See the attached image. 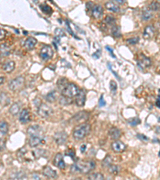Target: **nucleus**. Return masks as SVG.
Wrapping results in <instances>:
<instances>
[{"instance_id": "nucleus-1", "label": "nucleus", "mask_w": 160, "mask_h": 180, "mask_svg": "<svg viewBox=\"0 0 160 180\" xmlns=\"http://www.w3.org/2000/svg\"><path fill=\"white\" fill-rule=\"evenodd\" d=\"M95 167V163L92 160H80L75 162L70 167L71 173H82V174H87L93 170Z\"/></svg>"}, {"instance_id": "nucleus-2", "label": "nucleus", "mask_w": 160, "mask_h": 180, "mask_svg": "<svg viewBox=\"0 0 160 180\" xmlns=\"http://www.w3.org/2000/svg\"><path fill=\"white\" fill-rule=\"evenodd\" d=\"M90 131V125L88 123L80 124L76 127L73 131V137L75 139L80 140L84 139Z\"/></svg>"}, {"instance_id": "nucleus-3", "label": "nucleus", "mask_w": 160, "mask_h": 180, "mask_svg": "<svg viewBox=\"0 0 160 180\" xmlns=\"http://www.w3.org/2000/svg\"><path fill=\"white\" fill-rule=\"evenodd\" d=\"M79 92L77 86L74 83H67V85L63 87V89L61 90V94L63 96L67 98H73L74 96H76V95Z\"/></svg>"}, {"instance_id": "nucleus-4", "label": "nucleus", "mask_w": 160, "mask_h": 180, "mask_svg": "<svg viewBox=\"0 0 160 180\" xmlns=\"http://www.w3.org/2000/svg\"><path fill=\"white\" fill-rule=\"evenodd\" d=\"M38 114L43 119H46L53 114V109L46 103H41L38 107Z\"/></svg>"}, {"instance_id": "nucleus-5", "label": "nucleus", "mask_w": 160, "mask_h": 180, "mask_svg": "<svg viewBox=\"0 0 160 180\" xmlns=\"http://www.w3.org/2000/svg\"><path fill=\"white\" fill-rule=\"evenodd\" d=\"M24 83L25 78L22 76H19L9 83V88L13 91H17L22 89V87L24 86Z\"/></svg>"}, {"instance_id": "nucleus-6", "label": "nucleus", "mask_w": 160, "mask_h": 180, "mask_svg": "<svg viewBox=\"0 0 160 180\" xmlns=\"http://www.w3.org/2000/svg\"><path fill=\"white\" fill-rule=\"evenodd\" d=\"M53 55L54 51L51 46H43L40 50V53H39L40 58L45 61L51 59Z\"/></svg>"}, {"instance_id": "nucleus-7", "label": "nucleus", "mask_w": 160, "mask_h": 180, "mask_svg": "<svg viewBox=\"0 0 160 180\" xmlns=\"http://www.w3.org/2000/svg\"><path fill=\"white\" fill-rule=\"evenodd\" d=\"M43 131L39 125H31L27 129V134L31 137H40L43 136Z\"/></svg>"}, {"instance_id": "nucleus-8", "label": "nucleus", "mask_w": 160, "mask_h": 180, "mask_svg": "<svg viewBox=\"0 0 160 180\" xmlns=\"http://www.w3.org/2000/svg\"><path fill=\"white\" fill-rule=\"evenodd\" d=\"M68 135L65 131H58L55 134L54 139L58 145H63L67 141Z\"/></svg>"}, {"instance_id": "nucleus-9", "label": "nucleus", "mask_w": 160, "mask_h": 180, "mask_svg": "<svg viewBox=\"0 0 160 180\" xmlns=\"http://www.w3.org/2000/svg\"><path fill=\"white\" fill-rule=\"evenodd\" d=\"M53 164L56 167L59 168V169H65L66 164L63 159V154L58 153L55 156L53 160Z\"/></svg>"}, {"instance_id": "nucleus-10", "label": "nucleus", "mask_w": 160, "mask_h": 180, "mask_svg": "<svg viewBox=\"0 0 160 180\" xmlns=\"http://www.w3.org/2000/svg\"><path fill=\"white\" fill-rule=\"evenodd\" d=\"M86 102V92L84 90H79V92L76 95L75 102L78 107H83Z\"/></svg>"}, {"instance_id": "nucleus-11", "label": "nucleus", "mask_w": 160, "mask_h": 180, "mask_svg": "<svg viewBox=\"0 0 160 180\" xmlns=\"http://www.w3.org/2000/svg\"><path fill=\"white\" fill-rule=\"evenodd\" d=\"M111 148L112 150L115 152H118V153H120V152H123L126 148V146L125 144L121 141H114L111 144Z\"/></svg>"}, {"instance_id": "nucleus-12", "label": "nucleus", "mask_w": 160, "mask_h": 180, "mask_svg": "<svg viewBox=\"0 0 160 180\" xmlns=\"http://www.w3.org/2000/svg\"><path fill=\"white\" fill-rule=\"evenodd\" d=\"M43 175L44 176H46V178H49V179H56L58 177V174L56 172V170H53L51 167L49 166H46L43 168Z\"/></svg>"}, {"instance_id": "nucleus-13", "label": "nucleus", "mask_w": 160, "mask_h": 180, "mask_svg": "<svg viewBox=\"0 0 160 180\" xmlns=\"http://www.w3.org/2000/svg\"><path fill=\"white\" fill-rule=\"evenodd\" d=\"M45 143V139L43 136L40 137H31L29 140L30 146L31 147H36V146Z\"/></svg>"}, {"instance_id": "nucleus-14", "label": "nucleus", "mask_w": 160, "mask_h": 180, "mask_svg": "<svg viewBox=\"0 0 160 180\" xmlns=\"http://www.w3.org/2000/svg\"><path fill=\"white\" fill-rule=\"evenodd\" d=\"M30 119H31V114L29 111L26 108L22 109L19 114V121L21 123H23V124L27 123L30 121Z\"/></svg>"}, {"instance_id": "nucleus-15", "label": "nucleus", "mask_w": 160, "mask_h": 180, "mask_svg": "<svg viewBox=\"0 0 160 180\" xmlns=\"http://www.w3.org/2000/svg\"><path fill=\"white\" fill-rule=\"evenodd\" d=\"M138 63L139 66L146 68V67H148V66H150L151 65V61H150V58H148V57L143 55H140V57L138 58Z\"/></svg>"}, {"instance_id": "nucleus-16", "label": "nucleus", "mask_w": 160, "mask_h": 180, "mask_svg": "<svg viewBox=\"0 0 160 180\" xmlns=\"http://www.w3.org/2000/svg\"><path fill=\"white\" fill-rule=\"evenodd\" d=\"M155 34V28L152 25H148L145 27L143 31V38L145 39H152Z\"/></svg>"}, {"instance_id": "nucleus-17", "label": "nucleus", "mask_w": 160, "mask_h": 180, "mask_svg": "<svg viewBox=\"0 0 160 180\" xmlns=\"http://www.w3.org/2000/svg\"><path fill=\"white\" fill-rule=\"evenodd\" d=\"M103 14V9H102V6L96 4L92 8V16L96 19H99L102 16Z\"/></svg>"}, {"instance_id": "nucleus-18", "label": "nucleus", "mask_w": 160, "mask_h": 180, "mask_svg": "<svg viewBox=\"0 0 160 180\" xmlns=\"http://www.w3.org/2000/svg\"><path fill=\"white\" fill-rule=\"evenodd\" d=\"M121 131L116 127H112L109 131V136L112 139H119L121 137Z\"/></svg>"}, {"instance_id": "nucleus-19", "label": "nucleus", "mask_w": 160, "mask_h": 180, "mask_svg": "<svg viewBox=\"0 0 160 180\" xmlns=\"http://www.w3.org/2000/svg\"><path fill=\"white\" fill-rule=\"evenodd\" d=\"M10 99L9 95L5 92L0 93V104L3 107H7L10 104Z\"/></svg>"}, {"instance_id": "nucleus-20", "label": "nucleus", "mask_w": 160, "mask_h": 180, "mask_svg": "<svg viewBox=\"0 0 160 180\" xmlns=\"http://www.w3.org/2000/svg\"><path fill=\"white\" fill-rule=\"evenodd\" d=\"M8 124L5 121H0V139H3V137L7 134Z\"/></svg>"}, {"instance_id": "nucleus-21", "label": "nucleus", "mask_w": 160, "mask_h": 180, "mask_svg": "<svg viewBox=\"0 0 160 180\" xmlns=\"http://www.w3.org/2000/svg\"><path fill=\"white\" fill-rule=\"evenodd\" d=\"M89 114L87 113V112H79V113H78L77 114H75V117H74V119L77 122H84L86 120H87L88 118H89Z\"/></svg>"}, {"instance_id": "nucleus-22", "label": "nucleus", "mask_w": 160, "mask_h": 180, "mask_svg": "<svg viewBox=\"0 0 160 180\" xmlns=\"http://www.w3.org/2000/svg\"><path fill=\"white\" fill-rule=\"evenodd\" d=\"M37 43V40L33 37H29V38H27L26 39V41H25L24 43V46L27 50H32V49L34 48L35 45Z\"/></svg>"}, {"instance_id": "nucleus-23", "label": "nucleus", "mask_w": 160, "mask_h": 180, "mask_svg": "<svg viewBox=\"0 0 160 180\" xmlns=\"http://www.w3.org/2000/svg\"><path fill=\"white\" fill-rule=\"evenodd\" d=\"M15 63L13 61H8L3 65V69L7 73H10L15 70Z\"/></svg>"}, {"instance_id": "nucleus-24", "label": "nucleus", "mask_w": 160, "mask_h": 180, "mask_svg": "<svg viewBox=\"0 0 160 180\" xmlns=\"http://www.w3.org/2000/svg\"><path fill=\"white\" fill-rule=\"evenodd\" d=\"M105 7H106V8H107V10L113 11V12H117V11H119V5H117L114 2H107V3L105 4Z\"/></svg>"}, {"instance_id": "nucleus-25", "label": "nucleus", "mask_w": 160, "mask_h": 180, "mask_svg": "<svg viewBox=\"0 0 160 180\" xmlns=\"http://www.w3.org/2000/svg\"><path fill=\"white\" fill-rule=\"evenodd\" d=\"M20 111V105L19 102H15V103H13L12 106L10 107V113L12 115H16V114H19V112Z\"/></svg>"}, {"instance_id": "nucleus-26", "label": "nucleus", "mask_w": 160, "mask_h": 180, "mask_svg": "<svg viewBox=\"0 0 160 180\" xmlns=\"http://www.w3.org/2000/svg\"><path fill=\"white\" fill-rule=\"evenodd\" d=\"M88 180H104V176L101 173H93L88 176Z\"/></svg>"}, {"instance_id": "nucleus-27", "label": "nucleus", "mask_w": 160, "mask_h": 180, "mask_svg": "<svg viewBox=\"0 0 160 180\" xmlns=\"http://www.w3.org/2000/svg\"><path fill=\"white\" fill-rule=\"evenodd\" d=\"M40 9H41L42 11H43L45 15H51L52 11H53L51 7L47 5V4H46V3L42 4V5L40 6Z\"/></svg>"}, {"instance_id": "nucleus-28", "label": "nucleus", "mask_w": 160, "mask_h": 180, "mask_svg": "<svg viewBox=\"0 0 160 180\" xmlns=\"http://www.w3.org/2000/svg\"><path fill=\"white\" fill-rule=\"evenodd\" d=\"M56 97H57L56 92L55 90H53V91H51V92H49L48 94L46 95V99L49 102H53L56 100Z\"/></svg>"}, {"instance_id": "nucleus-29", "label": "nucleus", "mask_w": 160, "mask_h": 180, "mask_svg": "<svg viewBox=\"0 0 160 180\" xmlns=\"http://www.w3.org/2000/svg\"><path fill=\"white\" fill-rule=\"evenodd\" d=\"M59 102H60V104L67 106V105L71 104L72 103V100H71L70 98L65 97V96L62 95V97H60V99H59Z\"/></svg>"}, {"instance_id": "nucleus-30", "label": "nucleus", "mask_w": 160, "mask_h": 180, "mask_svg": "<svg viewBox=\"0 0 160 180\" xmlns=\"http://www.w3.org/2000/svg\"><path fill=\"white\" fill-rule=\"evenodd\" d=\"M108 167H109V172L111 173V174H113V175L119 174V170H120L119 167L117 165H110Z\"/></svg>"}, {"instance_id": "nucleus-31", "label": "nucleus", "mask_w": 160, "mask_h": 180, "mask_svg": "<svg viewBox=\"0 0 160 180\" xmlns=\"http://www.w3.org/2000/svg\"><path fill=\"white\" fill-rule=\"evenodd\" d=\"M152 17H153L152 13L150 12V10H145V11H143V15H142V18H143V19L145 20V21H148V20H150Z\"/></svg>"}, {"instance_id": "nucleus-32", "label": "nucleus", "mask_w": 160, "mask_h": 180, "mask_svg": "<svg viewBox=\"0 0 160 180\" xmlns=\"http://www.w3.org/2000/svg\"><path fill=\"white\" fill-rule=\"evenodd\" d=\"M112 34L114 35V37H120L121 36V34H120V29L118 26H113L111 29Z\"/></svg>"}, {"instance_id": "nucleus-33", "label": "nucleus", "mask_w": 160, "mask_h": 180, "mask_svg": "<svg viewBox=\"0 0 160 180\" xmlns=\"http://www.w3.org/2000/svg\"><path fill=\"white\" fill-rule=\"evenodd\" d=\"M112 163V158L110 155H107L106 158H104V160L102 161V167H109L110 165H111Z\"/></svg>"}, {"instance_id": "nucleus-34", "label": "nucleus", "mask_w": 160, "mask_h": 180, "mask_svg": "<svg viewBox=\"0 0 160 180\" xmlns=\"http://www.w3.org/2000/svg\"><path fill=\"white\" fill-rule=\"evenodd\" d=\"M105 22L108 25H112V26H114V23H115V20H114V18L112 17V16H107L105 19Z\"/></svg>"}, {"instance_id": "nucleus-35", "label": "nucleus", "mask_w": 160, "mask_h": 180, "mask_svg": "<svg viewBox=\"0 0 160 180\" xmlns=\"http://www.w3.org/2000/svg\"><path fill=\"white\" fill-rule=\"evenodd\" d=\"M139 42V38L138 37H135V38H131V39H128L126 40V43L130 45H135L137 44Z\"/></svg>"}, {"instance_id": "nucleus-36", "label": "nucleus", "mask_w": 160, "mask_h": 180, "mask_svg": "<svg viewBox=\"0 0 160 180\" xmlns=\"http://www.w3.org/2000/svg\"><path fill=\"white\" fill-rule=\"evenodd\" d=\"M140 122V119L138 118H134V119H131L129 120V124L131 125V126H136V125L139 124Z\"/></svg>"}, {"instance_id": "nucleus-37", "label": "nucleus", "mask_w": 160, "mask_h": 180, "mask_svg": "<svg viewBox=\"0 0 160 180\" xmlns=\"http://www.w3.org/2000/svg\"><path fill=\"white\" fill-rule=\"evenodd\" d=\"M110 88H111V92H113V93L116 92L117 88H118V86H117V83H115L114 80L111 81V83H110Z\"/></svg>"}, {"instance_id": "nucleus-38", "label": "nucleus", "mask_w": 160, "mask_h": 180, "mask_svg": "<svg viewBox=\"0 0 160 180\" xmlns=\"http://www.w3.org/2000/svg\"><path fill=\"white\" fill-rule=\"evenodd\" d=\"M149 8H150L151 10H158L159 8V3L158 2H153V3H150V5L149 6Z\"/></svg>"}, {"instance_id": "nucleus-39", "label": "nucleus", "mask_w": 160, "mask_h": 180, "mask_svg": "<svg viewBox=\"0 0 160 180\" xmlns=\"http://www.w3.org/2000/svg\"><path fill=\"white\" fill-rule=\"evenodd\" d=\"M105 105H106V101H105L104 99H103V95H102L99 99V107H103Z\"/></svg>"}, {"instance_id": "nucleus-40", "label": "nucleus", "mask_w": 160, "mask_h": 180, "mask_svg": "<svg viewBox=\"0 0 160 180\" xmlns=\"http://www.w3.org/2000/svg\"><path fill=\"white\" fill-rule=\"evenodd\" d=\"M6 36V32L3 29L0 28V40H3Z\"/></svg>"}, {"instance_id": "nucleus-41", "label": "nucleus", "mask_w": 160, "mask_h": 180, "mask_svg": "<svg viewBox=\"0 0 160 180\" xmlns=\"http://www.w3.org/2000/svg\"><path fill=\"white\" fill-rule=\"evenodd\" d=\"M106 49H107V51H109L110 54H111V55L113 56V57H114V58H115V55H114V52H113V49L111 48V47H110V46H106Z\"/></svg>"}, {"instance_id": "nucleus-42", "label": "nucleus", "mask_w": 160, "mask_h": 180, "mask_svg": "<svg viewBox=\"0 0 160 180\" xmlns=\"http://www.w3.org/2000/svg\"><path fill=\"white\" fill-rule=\"evenodd\" d=\"M67 155L71 156L72 158H74V156H75V152H74L73 151H71V150H70V151H67Z\"/></svg>"}, {"instance_id": "nucleus-43", "label": "nucleus", "mask_w": 160, "mask_h": 180, "mask_svg": "<svg viewBox=\"0 0 160 180\" xmlns=\"http://www.w3.org/2000/svg\"><path fill=\"white\" fill-rule=\"evenodd\" d=\"M92 56H93V57H94V58H96V59H97V58H99V56H100V51H96V52H95V54H93Z\"/></svg>"}, {"instance_id": "nucleus-44", "label": "nucleus", "mask_w": 160, "mask_h": 180, "mask_svg": "<svg viewBox=\"0 0 160 180\" xmlns=\"http://www.w3.org/2000/svg\"><path fill=\"white\" fill-rule=\"evenodd\" d=\"M4 146H5L4 143H3V141L2 139H0V151H3V149H4Z\"/></svg>"}, {"instance_id": "nucleus-45", "label": "nucleus", "mask_w": 160, "mask_h": 180, "mask_svg": "<svg viewBox=\"0 0 160 180\" xmlns=\"http://www.w3.org/2000/svg\"><path fill=\"white\" fill-rule=\"evenodd\" d=\"M86 147H87V145L86 144H83V145H82V146H81V148H80V150H81V151L82 152H84L86 150Z\"/></svg>"}, {"instance_id": "nucleus-46", "label": "nucleus", "mask_w": 160, "mask_h": 180, "mask_svg": "<svg viewBox=\"0 0 160 180\" xmlns=\"http://www.w3.org/2000/svg\"><path fill=\"white\" fill-rule=\"evenodd\" d=\"M114 3H119V4H123V3H124V1L123 0H115V1H114Z\"/></svg>"}, {"instance_id": "nucleus-47", "label": "nucleus", "mask_w": 160, "mask_h": 180, "mask_svg": "<svg viewBox=\"0 0 160 180\" xmlns=\"http://www.w3.org/2000/svg\"><path fill=\"white\" fill-rule=\"evenodd\" d=\"M156 106L158 108H159V96H158L157 101H156Z\"/></svg>"}, {"instance_id": "nucleus-48", "label": "nucleus", "mask_w": 160, "mask_h": 180, "mask_svg": "<svg viewBox=\"0 0 160 180\" xmlns=\"http://www.w3.org/2000/svg\"><path fill=\"white\" fill-rule=\"evenodd\" d=\"M3 81H4V78L2 77V76H0V85L3 83Z\"/></svg>"}]
</instances>
